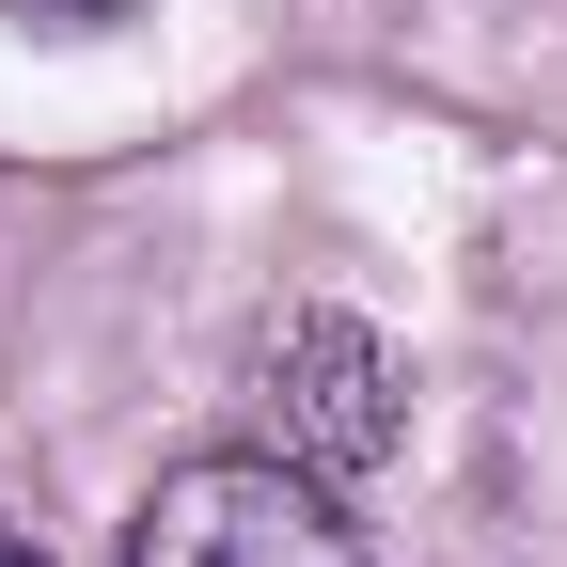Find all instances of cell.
<instances>
[{"instance_id": "7a4b0ae2", "label": "cell", "mask_w": 567, "mask_h": 567, "mask_svg": "<svg viewBox=\"0 0 567 567\" xmlns=\"http://www.w3.org/2000/svg\"><path fill=\"white\" fill-rule=\"evenodd\" d=\"M126 567H363V536H347V505L300 457L221 442V457H174L158 488H142Z\"/></svg>"}, {"instance_id": "3957f363", "label": "cell", "mask_w": 567, "mask_h": 567, "mask_svg": "<svg viewBox=\"0 0 567 567\" xmlns=\"http://www.w3.org/2000/svg\"><path fill=\"white\" fill-rule=\"evenodd\" d=\"M17 32H111V17H142V0H0Z\"/></svg>"}, {"instance_id": "277c9868", "label": "cell", "mask_w": 567, "mask_h": 567, "mask_svg": "<svg viewBox=\"0 0 567 567\" xmlns=\"http://www.w3.org/2000/svg\"><path fill=\"white\" fill-rule=\"evenodd\" d=\"M0 567H63V551H32V536H17V520H0Z\"/></svg>"}, {"instance_id": "6da1fadb", "label": "cell", "mask_w": 567, "mask_h": 567, "mask_svg": "<svg viewBox=\"0 0 567 567\" xmlns=\"http://www.w3.org/2000/svg\"><path fill=\"white\" fill-rule=\"evenodd\" d=\"M252 425H268V457H300L316 488H363L410 442V363L347 300H300V316L252 331Z\"/></svg>"}]
</instances>
